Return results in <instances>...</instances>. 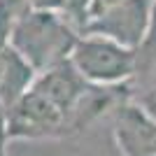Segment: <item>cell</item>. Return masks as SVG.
I'll list each match as a JSON object with an SVG mask.
<instances>
[{
	"label": "cell",
	"mask_w": 156,
	"mask_h": 156,
	"mask_svg": "<svg viewBox=\"0 0 156 156\" xmlns=\"http://www.w3.org/2000/svg\"><path fill=\"white\" fill-rule=\"evenodd\" d=\"M79 35L82 30L58 9H28L14 23L9 44L35 68V72H44L70 61Z\"/></svg>",
	"instance_id": "obj_1"
},
{
	"label": "cell",
	"mask_w": 156,
	"mask_h": 156,
	"mask_svg": "<svg viewBox=\"0 0 156 156\" xmlns=\"http://www.w3.org/2000/svg\"><path fill=\"white\" fill-rule=\"evenodd\" d=\"M70 63L91 86L114 89L140 72V51L103 35L82 33L72 49Z\"/></svg>",
	"instance_id": "obj_2"
},
{
	"label": "cell",
	"mask_w": 156,
	"mask_h": 156,
	"mask_svg": "<svg viewBox=\"0 0 156 156\" xmlns=\"http://www.w3.org/2000/svg\"><path fill=\"white\" fill-rule=\"evenodd\" d=\"M75 128L70 117L35 89H28L9 107V140H44Z\"/></svg>",
	"instance_id": "obj_3"
},
{
	"label": "cell",
	"mask_w": 156,
	"mask_h": 156,
	"mask_svg": "<svg viewBox=\"0 0 156 156\" xmlns=\"http://www.w3.org/2000/svg\"><path fill=\"white\" fill-rule=\"evenodd\" d=\"M154 0H121L112 9L89 21L84 33L103 35L130 49H142L151 28Z\"/></svg>",
	"instance_id": "obj_4"
},
{
	"label": "cell",
	"mask_w": 156,
	"mask_h": 156,
	"mask_svg": "<svg viewBox=\"0 0 156 156\" xmlns=\"http://www.w3.org/2000/svg\"><path fill=\"white\" fill-rule=\"evenodd\" d=\"M33 89L40 91L47 100H51L58 110H63L70 117L72 126L79 128L84 121V105L93 86L86 82L77 72V68L65 61L49 68L44 72H37V77L33 82Z\"/></svg>",
	"instance_id": "obj_5"
},
{
	"label": "cell",
	"mask_w": 156,
	"mask_h": 156,
	"mask_svg": "<svg viewBox=\"0 0 156 156\" xmlns=\"http://www.w3.org/2000/svg\"><path fill=\"white\" fill-rule=\"evenodd\" d=\"M114 135L126 156H156V121L137 103H126L117 110Z\"/></svg>",
	"instance_id": "obj_6"
},
{
	"label": "cell",
	"mask_w": 156,
	"mask_h": 156,
	"mask_svg": "<svg viewBox=\"0 0 156 156\" xmlns=\"http://www.w3.org/2000/svg\"><path fill=\"white\" fill-rule=\"evenodd\" d=\"M37 72L12 44L0 51V100L12 107L33 86Z\"/></svg>",
	"instance_id": "obj_7"
},
{
	"label": "cell",
	"mask_w": 156,
	"mask_h": 156,
	"mask_svg": "<svg viewBox=\"0 0 156 156\" xmlns=\"http://www.w3.org/2000/svg\"><path fill=\"white\" fill-rule=\"evenodd\" d=\"M89 7H91V0H65L63 14L84 33V28L89 26Z\"/></svg>",
	"instance_id": "obj_8"
},
{
	"label": "cell",
	"mask_w": 156,
	"mask_h": 156,
	"mask_svg": "<svg viewBox=\"0 0 156 156\" xmlns=\"http://www.w3.org/2000/svg\"><path fill=\"white\" fill-rule=\"evenodd\" d=\"M28 9H33L30 0H0V16L12 23H16V19L23 16Z\"/></svg>",
	"instance_id": "obj_9"
},
{
	"label": "cell",
	"mask_w": 156,
	"mask_h": 156,
	"mask_svg": "<svg viewBox=\"0 0 156 156\" xmlns=\"http://www.w3.org/2000/svg\"><path fill=\"white\" fill-rule=\"evenodd\" d=\"M135 103L142 107L147 114L156 121V86H149V89H144L140 96L135 98Z\"/></svg>",
	"instance_id": "obj_10"
},
{
	"label": "cell",
	"mask_w": 156,
	"mask_h": 156,
	"mask_svg": "<svg viewBox=\"0 0 156 156\" xmlns=\"http://www.w3.org/2000/svg\"><path fill=\"white\" fill-rule=\"evenodd\" d=\"M7 142H9V107L0 100V154H5Z\"/></svg>",
	"instance_id": "obj_11"
},
{
	"label": "cell",
	"mask_w": 156,
	"mask_h": 156,
	"mask_svg": "<svg viewBox=\"0 0 156 156\" xmlns=\"http://www.w3.org/2000/svg\"><path fill=\"white\" fill-rule=\"evenodd\" d=\"M121 0H91V7H89V21L96 19V16H100L103 12H107V9H112L114 5H119ZM86 30V28H84Z\"/></svg>",
	"instance_id": "obj_12"
},
{
	"label": "cell",
	"mask_w": 156,
	"mask_h": 156,
	"mask_svg": "<svg viewBox=\"0 0 156 156\" xmlns=\"http://www.w3.org/2000/svg\"><path fill=\"white\" fill-rule=\"evenodd\" d=\"M63 5L65 0H30L33 9H58V12H63Z\"/></svg>",
	"instance_id": "obj_13"
},
{
	"label": "cell",
	"mask_w": 156,
	"mask_h": 156,
	"mask_svg": "<svg viewBox=\"0 0 156 156\" xmlns=\"http://www.w3.org/2000/svg\"><path fill=\"white\" fill-rule=\"evenodd\" d=\"M0 156H5V154H0Z\"/></svg>",
	"instance_id": "obj_14"
}]
</instances>
